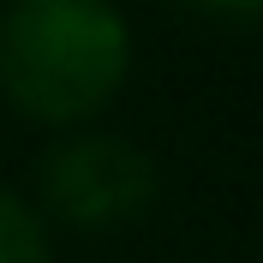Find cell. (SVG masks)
<instances>
[{
    "label": "cell",
    "instance_id": "1",
    "mask_svg": "<svg viewBox=\"0 0 263 263\" xmlns=\"http://www.w3.org/2000/svg\"><path fill=\"white\" fill-rule=\"evenodd\" d=\"M132 84V24L114 0H6L0 96L18 120L54 132L96 126Z\"/></svg>",
    "mask_w": 263,
    "mask_h": 263
},
{
    "label": "cell",
    "instance_id": "2",
    "mask_svg": "<svg viewBox=\"0 0 263 263\" xmlns=\"http://www.w3.org/2000/svg\"><path fill=\"white\" fill-rule=\"evenodd\" d=\"M162 180L144 144H132L108 126H78V132H54V144L36 162V210L42 221L78 233H120L138 228L156 203Z\"/></svg>",
    "mask_w": 263,
    "mask_h": 263
},
{
    "label": "cell",
    "instance_id": "3",
    "mask_svg": "<svg viewBox=\"0 0 263 263\" xmlns=\"http://www.w3.org/2000/svg\"><path fill=\"white\" fill-rule=\"evenodd\" d=\"M0 263H54V228L12 185H0Z\"/></svg>",
    "mask_w": 263,
    "mask_h": 263
},
{
    "label": "cell",
    "instance_id": "4",
    "mask_svg": "<svg viewBox=\"0 0 263 263\" xmlns=\"http://www.w3.org/2000/svg\"><path fill=\"white\" fill-rule=\"evenodd\" d=\"M185 6L221 24H263V0H185Z\"/></svg>",
    "mask_w": 263,
    "mask_h": 263
}]
</instances>
